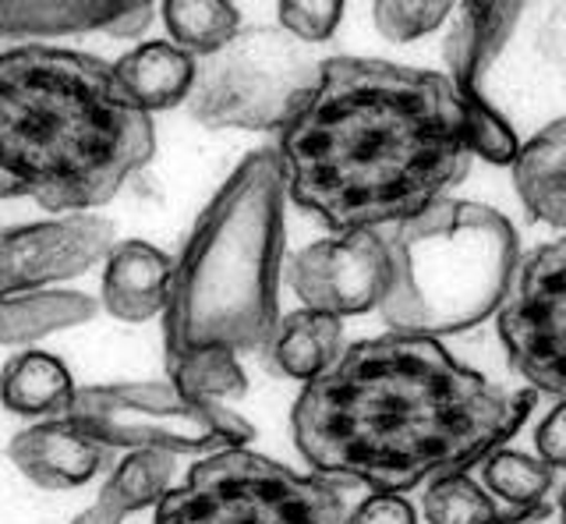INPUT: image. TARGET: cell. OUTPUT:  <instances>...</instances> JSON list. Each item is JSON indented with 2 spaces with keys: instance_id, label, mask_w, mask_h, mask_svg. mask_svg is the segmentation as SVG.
I'll use <instances>...</instances> for the list:
<instances>
[{
  "instance_id": "cb8c5ba5",
  "label": "cell",
  "mask_w": 566,
  "mask_h": 524,
  "mask_svg": "<svg viewBox=\"0 0 566 524\" xmlns=\"http://www.w3.org/2000/svg\"><path fill=\"white\" fill-rule=\"evenodd\" d=\"M424 521L429 524H503L506 517L482 482L471 475H442L424 485Z\"/></svg>"
},
{
  "instance_id": "5b68a950",
  "label": "cell",
  "mask_w": 566,
  "mask_h": 524,
  "mask_svg": "<svg viewBox=\"0 0 566 524\" xmlns=\"http://www.w3.org/2000/svg\"><path fill=\"white\" fill-rule=\"evenodd\" d=\"M389 291L379 305L397 334H464L495 316L517 270V231L500 209L439 199L394 227Z\"/></svg>"
},
{
  "instance_id": "f1b7e54d",
  "label": "cell",
  "mask_w": 566,
  "mask_h": 524,
  "mask_svg": "<svg viewBox=\"0 0 566 524\" xmlns=\"http://www.w3.org/2000/svg\"><path fill=\"white\" fill-rule=\"evenodd\" d=\"M347 524H418V514L400 493H371L347 514Z\"/></svg>"
},
{
  "instance_id": "5bb4252c",
  "label": "cell",
  "mask_w": 566,
  "mask_h": 524,
  "mask_svg": "<svg viewBox=\"0 0 566 524\" xmlns=\"http://www.w3.org/2000/svg\"><path fill=\"white\" fill-rule=\"evenodd\" d=\"M524 14V4H457L450 14L447 40H442V61L457 93H474L478 82L485 78L492 61L503 54L513 29Z\"/></svg>"
},
{
  "instance_id": "ba28073f",
  "label": "cell",
  "mask_w": 566,
  "mask_h": 524,
  "mask_svg": "<svg viewBox=\"0 0 566 524\" xmlns=\"http://www.w3.org/2000/svg\"><path fill=\"white\" fill-rule=\"evenodd\" d=\"M61 418H71L106 450H156L209 458L255 440V429L217 400H199L174 382H103L78 387Z\"/></svg>"
},
{
  "instance_id": "52a82bcc",
  "label": "cell",
  "mask_w": 566,
  "mask_h": 524,
  "mask_svg": "<svg viewBox=\"0 0 566 524\" xmlns=\"http://www.w3.org/2000/svg\"><path fill=\"white\" fill-rule=\"evenodd\" d=\"M318 64L280 25L241 29L223 50L199 61L188 111L212 132H280L312 93Z\"/></svg>"
},
{
  "instance_id": "2e32d148",
  "label": "cell",
  "mask_w": 566,
  "mask_h": 524,
  "mask_svg": "<svg viewBox=\"0 0 566 524\" xmlns=\"http://www.w3.org/2000/svg\"><path fill=\"white\" fill-rule=\"evenodd\" d=\"M195 72H199V61L185 54L181 46H174L170 40L142 43L114 64V78L120 85V93L146 114L188 103Z\"/></svg>"
},
{
  "instance_id": "7402d4cb",
  "label": "cell",
  "mask_w": 566,
  "mask_h": 524,
  "mask_svg": "<svg viewBox=\"0 0 566 524\" xmlns=\"http://www.w3.org/2000/svg\"><path fill=\"white\" fill-rule=\"evenodd\" d=\"M556 482V468L545 464L538 453H521L500 447L482 461V485L489 496L510 506V517H527L545 511V496Z\"/></svg>"
},
{
  "instance_id": "7c38bea8",
  "label": "cell",
  "mask_w": 566,
  "mask_h": 524,
  "mask_svg": "<svg viewBox=\"0 0 566 524\" xmlns=\"http://www.w3.org/2000/svg\"><path fill=\"white\" fill-rule=\"evenodd\" d=\"M8 458L32 485L67 493V489L93 482L99 468L111 461V450L71 418H43L11 436Z\"/></svg>"
},
{
  "instance_id": "1f68e13d",
  "label": "cell",
  "mask_w": 566,
  "mask_h": 524,
  "mask_svg": "<svg viewBox=\"0 0 566 524\" xmlns=\"http://www.w3.org/2000/svg\"><path fill=\"white\" fill-rule=\"evenodd\" d=\"M559 524H566V485H563V493H559Z\"/></svg>"
},
{
  "instance_id": "9c48e42d",
  "label": "cell",
  "mask_w": 566,
  "mask_h": 524,
  "mask_svg": "<svg viewBox=\"0 0 566 524\" xmlns=\"http://www.w3.org/2000/svg\"><path fill=\"white\" fill-rule=\"evenodd\" d=\"M495 326L510 365L531 390L566 400V238L517 262Z\"/></svg>"
},
{
  "instance_id": "4dcf8cb0",
  "label": "cell",
  "mask_w": 566,
  "mask_h": 524,
  "mask_svg": "<svg viewBox=\"0 0 566 524\" xmlns=\"http://www.w3.org/2000/svg\"><path fill=\"white\" fill-rule=\"evenodd\" d=\"M538 43H542V54L553 61L559 72H563V78H566V4L556 8L545 19V25L538 32Z\"/></svg>"
},
{
  "instance_id": "83f0119b",
  "label": "cell",
  "mask_w": 566,
  "mask_h": 524,
  "mask_svg": "<svg viewBox=\"0 0 566 524\" xmlns=\"http://www.w3.org/2000/svg\"><path fill=\"white\" fill-rule=\"evenodd\" d=\"M344 0H283L276 8L280 14V29L291 32L297 43L315 46L326 43L336 25L344 19Z\"/></svg>"
},
{
  "instance_id": "8fae6325",
  "label": "cell",
  "mask_w": 566,
  "mask_h": 524,
  "mask_svg": "<svg viewBox=\"0 0 566 524\" xmlns=\"http://www.w3.org/2000/svg\"><path fill=\"white\" fill-rule=\"evenodd\" d=\"M117 244V227L103 217L71 213L0 231V298L43 294V287L82 276Z\"/></svg>"
},
{
  "instance_id": "d6986e66",
  "label": "cell",
  "mask_w": 566,
  "mask_h": 524,
  "mask_svg": "<svg viewBox=\"0 0 566 524\" xmlns=\"http://www.w3.org/2000/svg\"><path fill=\"white\" fill-rule=\"evenodd\" d=\"M67 365L50 352H18L0 369V405L25 418H61L75 397Z\"/></svg>"
},
{
  "instance_id": "484cf974",
  "label": "cell",
  "mask_w": 566,
  "mask_h": 524,
  "mask_svg": "<svg viewBox=\"0 0 566 524\" xmlns=\"http://www.w3.org/2000/svg\"><path fill=\"white\" fill-rule=\"evenodd\" d=\"M460 114H464V138L471 156H482L485 164L513 167L517 160V135H513L510 120L492 107L482 93H460Z\"/></svg>"
},
{
  "instance_id": "8992f818",
  "label": "cell",
  "mask_w": 566,
  "mask_h": 524,
  "mask_svg": "<svg viewBox=\"0 0 566 524\" xmlns=\"http://www.w3.org/2000/svg\"><path fill=\"white\" fill-rule=\"evenodd\" d=\"M153 511V524H347L350 514L329 479L248 447L199 458Z\"/></svg>"
},
{
  "instance_id": "603a6c76",
  "label": "cell",
  "mask_w": 566,
  "mask_h": 524,
  "mask_svg": "<svg viewBox=\"0 0 566 524\" xmlns=\"http://www.w3.org/2000/svg\"><path fill=\"white\" fill-rule=\"evenodd\" d=\"M170 43L181 46L195 61L212 57L244 29L241 11L227 0H167L159 4Z\"/></svg>"
},
{
  "instance_id": "e0dca14e",
  "label": "cell",
  "mask_w": 566,
  "mask_h": 524,
  "mask_svg": "<svg viewBox=\"0 0 566 524\" xmlns=\"http://www.w3.org/2000/svg\"><path fill=\"white\" fill-rule=\"evenodd\" d=\"M513 185L531 217L566 231V117H556L517 149Z\"/></svg>"
},
{
  "instance_id": "9a60e30c",
  "label": "cell",
  "mask_w": 566,
  "mask_h": 524,
  "mask_svg": "<svg viewBox=\"0 0 566 524\" xmlns=\"http://www.w3.org/2000/svg\"><path fill=\"white\" fill-rule=\"evenodd\" d=\"M340 355H344V319L305 305L280 316L276 329L262 347L265 369L280 379H297V382L318 379Z\"/></svg>"
},
{
  "instance_id": "ffe728a7",
  "label": "cell",
  "mask_w": 566,
  "mask_h": 524,
  "mask_svg": "<svg viewBox=\"0 0 566 524\" xmlns=\"http://www.w3.org/2000/svg\"><path fill=\"white\" fill-rule=\"evenodd\" d=\"M120 4L106 0H29L11 4L0 0V40H40V36H75V32H114L124 14Z\"/></svg>"
},
{
  "instance_id": "d4e9b609",
  "label": "cell",
  "mask_w": 566,
  "mask_h": 524,
  "mask_svg": "<svg viewBox=\"0 0 566 524\" xmlns=\"http://www.w3.org/2000/svg\"><path fill=\"white\" fill-rule=\"evenodd\" d=\"M167 376L188 397L217 400V405H227V400H238L248 394V376L238 355H199L181 365H170Z\"/></svg>"
},
{
  "instance_id": "d6a6232c",
  "label": "cell",
  "mask_w": 566,
  "mask_h": 524,
  "mask_svg": "<svg viewBox=\"0 0 566 524\" xmlns=\"http://www.w3.org/2000/svg\"><path fill=\"white\" fill-rule=\"evenodd\" d=\"M503 524H535V521H531V517H506Z\"/></svg>"
},
{
  "instance_id": "30bf717a",
  "label": "cell",
  "mask_w": 566,
  "mask_h": 524,
  "mask_svg": "<svg viewBox=\"0 0 566 524\" xmlns=\"http://www.w3.org/2000/svg\"><path fill=\"white\" fill-rule=\"evenodd\" d=\"M287 284L305 308L336 319L379 308L389 291V241L379 231H344L305 244L287 262Z\"/></svg>"
},
{
  "instance_id": "7a4b0ae2",
  "label": "cell",
  "mask_w": 566,
  "mask_h": 524,
  "mask_svg": "<svg viewBox=\"0 0 566 524\" xmlns=\"http://www.w3.org/2000/svg\"><path fill=\"white\" fill-rule=\"evenodd\" d=\"M273 153L287 199L333 234L411 220L471 170L453 82L376 57L318 64Z\"/></svg>"
},
{
  "instance_id": "4316f807",
  "label": "cell",
  "mask_w": 566,
  "mask_h": 524,
  "mask_svg": "<svg viewBox=\"0 0 566 524\" xmlns=\"http://www.w3.org/2000/svg\"><path fill=\"white\" fill-rule=\"evenodd\" d=\"M371 14H376V29L389 43H415L424 32L450 22L453 4L447 0H379Z\"/></svg>"
},
{
  "instance_id": "f546056e",
  "label": "cell",
  "mask_w": 566,
  "mask_h": 524,
  "mask_svg": "<svg viewBox=\"0 0 566 524\" xmlns=\"http://www.w3.org/2000/svg\"><path fill=\"white\" fill-rule=\"evenodd\" d=\"M535 447L538 458L553 468H566V400L542 418V426L535 429Z\"/></svg>"
},
{
  "instance_id": "4fadbf2b",
  "label": "cell",
  "mask_w": 566,
  "mask_h": 524,
  "mask_svg": "<svg viewBox=\"0 0 566 524\" xmlns=\"http://www.w3.org/2000/svg\"><path fill=\"white\" fill-rule=\"evenodd\" d=\"M174 259L149 241H117L103 262V308L120 323L164 316Z\"/></svg>"
},
{
  "instance_id": "6da1fadb",
  "label": "cell",
  "mask_w": 566,
  "mask_h": 524,
  "mask_svg": "<svg viewBox=\"0 0 566 524\" xmlns=\"http://www.w3.org/2000/svg\"><path fill=\"white\" fill-rule=\"evenodd\" d=\"M538 390H500L436 337L382 334L344 347L291 408L297 453L323 479L411 493L482 464L521 432Z\"/></svg>"
},
{
  "instance_id": "ac0fdd59",
  "label": "cell",
  "mask_w": 566,
  "mask_h": 524,
  "mask_svg": "<svg viewBox=\"0 0 566 524\" xmlns=\"http://www.w3.org/2000/svg\"><path fill=\"white\" fill-rule=\"evenodd\" d=\"M170 485H174L170 453L135 450L106 475L93 506H85L71 524H124L132 514L156 506Z\"/></svg>"
},
{
  "instance_id": "3957f363",
  "label": "cell",
  "mask_w": 566,
  "mask_h": 524,
  "mask_svg": "<svg viewBox=\"0 0 566 524\" xmlns=\"http://www.w3.org/2000/svg\"><path fill=\"white\" fill-rule=\"evenodd\" d=\"M153 153V114L120 93L114 64L43 43L0 50V199L88 213Z\"/></svg>"
},
{
  "instance_id": "44dd1931",
  "label": "cell",
  "mask_w": 566,
  "mask_h": 524,
  "mask_svg": "<svg viewBox=\"0 0 566 524\" xmlns=\"http://www.w3.org/2000/svg\"><path fill=\"white\" fill-rule=\"evenodd\" d=\"M96 316V302L78 291H43L25 298H0V344H29L61 334Z\"/></svg>"
},
{
  "instance_id": "277c9868",
  "label": "cell",
  "mask_w": 566,
  "mask_h": 524,
  "mask_svg": "<svg viewBox=\"0 0 566 524\" xmlns=\"http://www.w3.org/2000/svg\"><path fill=\"white\" fill-rule=\"evenodd\" d=\"M283 188L273 149H255L217 188L174 259L164 308L167 369L199 355L262 352L280 323Z\"/></svg>"
}]
</instances>
